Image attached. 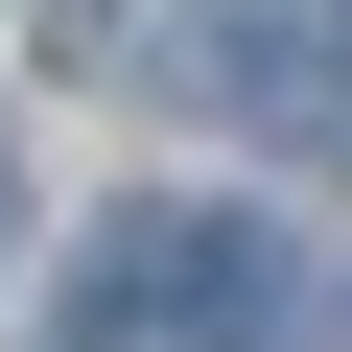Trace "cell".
Listing matches in <instances>:
<instances>
[{"instance_id":"obj_2","label":"cell","mask_w":352,"mask_h":352,"mask_svg":"<svg viewBox=\"0 0 352 352\" xmlns=\"http://www.w3.org/2000/svg\"><path fill=\"white\" fill-rule=\"evenodd\" d=\"M164 329H188V352H305V282H282V235L188 212V282H164Z\"/></svg>"},{"instance_id":"obj_3","label":"cell","mask_w":352,"mask_h":352,"mask_svg":"<svg viewBox=\"0 0 352 352\" xmlns=\"http://www.w3.org/2000/svg\"><path fill=\"white\" fill-rule=\"evenodd\" d=\"M0 258H24V164H0Z\"/></svg>"},{"instance_id":"obj_1","label":"cell","mask_w":352,"mask_h":352,"mask_svg":"<svg viewBox=\"0 0 352 352\" xmlns=\"http://www.w3.org/2000/svg\"><path fill=\"white\" fill-rule=\"evenodd\" d=\"M188 94L305 141V164H352V0H188Z\"/></svg>"}]
</instances>
